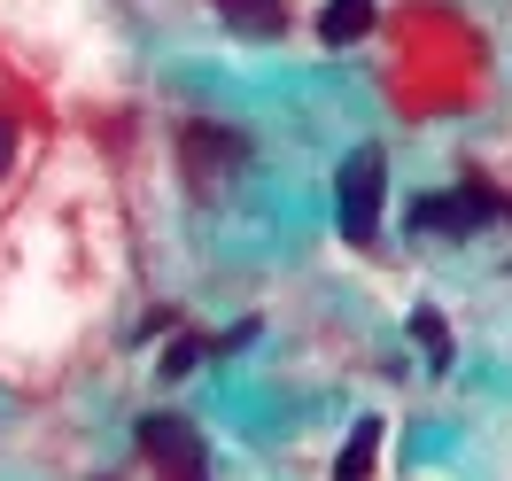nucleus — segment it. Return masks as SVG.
<instances>
[{
    "mask_svg": "<svg viewBox=\"0 0 512 481\" xmlns=\"http://www.w3.org/2000/svg\"><path fill=\"white\" fill-rule=\"evenodd\" d=\"M140 450L156 458L163 481H210V458H202L187 419H148V427H140Z\"/></svg>",
    "mask_w": 512,
    "mask_h": 481,
    "instance_id": "nucleus-1",
    "label": "nucleus"
},
{
    "mask_svg": "<svg viewBox=\"0 0 512 481\" xmlns=\"http://www.w3.org/2000/svg\"><path fill=\"white\" fill-rule=\"evenodd\" d=\"M373 225H381V156L365 148V156L342 163V233L373 241Z\"/></svg>",
    "mask_w": 512,
    "mask_h": 481,
    "instance_id": "nucleus-2",
    "label": "nucleus"
},
{
    "mask_svg": "<svg viewBox=\"0 0 512 481\" xmlns=\"http://www.w3.org/2000/svg\"><path fill=\"white\" fill-rule=\"evenodd\" d=\"M481 218H505V202H489L481 187H466V194H435V202H419L412 233H474Z\"/></svg>",
    "mask_w": 512,
    "mask_h": 481,
    "instance_id": "nucleus-3",
    "label": "nucleus"
},
{
    "mask_svg": "<svg viewBox=\"0 0 512 481\" xmlns=\"http://www.w3.org/2000/svg\"><path fill=\"white\" fill-rule=\"evenodd\" d=\"M233 163H241V140H233V132H218V125H187V171L202 179V187H210L218 171H233Z\"/></svg>",
    "mask_w": 512,
    "mask_h": 481,
    "instance_id": "nucleus-4",
    "label": "nucleus"
},
{
    "mask_svg": "<svg viewBox=\"0 0 512 481\" xmlns=\"http://www.w3.org/2000/svg\"><path fill=\"white\" fill-rule=\"evenodd\" d=\"M365 32H373V0H326L319 8V39L326 47H357Z\"/></svg>",
    "mask_w": 512,
    "mask_h": 481,
    "instance_id": "nucleus-5",
    "label": "nucleus"
},
{
    "mask_svg": "<svg viewBox=\"0 0 512 481\" xmlns=\"http://www.w3.org/2000/svg\"><path fill=\"white\" fill-rule=\"evenodd\" d=\"M218 16L233 24V32H249V39H280L288 32V8H280V0H218Z\"/></svg>",
    "mask_w": 512,
    "mask_h": 481,
    "instance_id": "nucleus-6",
    "label": "nucleus"
},
{
    "mask_svg": "<svg viewBox=\"0 0 512 481\" xmlns=\"http://www.w3.org/2000/svg\"><path fill=\"white\" fill-rule=\"evenodd\" d=\"M373 458H381V427L365 419V427L350 435V450L334 458V481H365V474H373Z\"/></svg>",
    "mask_w": 512,
    "mask_h": 481,
    "instance_id": "nucleus-7",
    "label": "nucleus"
},
{
    "mask_svg": "<svg viewBox=\"0 0 512 481\" xmlns=\"http://www.w3.org/2000/svg\"><path fill=\"white\" fill-rule=\"evenodd\" d=\"M412 334L427 342V350H435V365H450V334H443V319H435V311H419V319H412Z\"/></svg>",
    "mask_w": 512,
    "mask_h": 481,
    "instance_id": "nucleus-8",
    "label": "nucleus"
},
{
    "mask_svg": "<svg viewBox=\"0 0 512 481\" xmlns=\"http://www.w3.org/2000/svg\"><path fill=\"white\" fill-rule=\"evenodd\" d=\"M194 357H202V342H194V334H187V342H171V350H163V373H187Z\"/></svg>",
    "mask_w": 512,
    "mask_h": 481,
    "instance_id": "nucleus-9",
    "label": "nucleus"
},
{
    "mask_svg": "<svg viewBox=\"0 0 512 481\" xmlns=\"http://www.w3.org/2000/svg\"><path fill=\"white\" fill-rule=\"evenodd\" d=\"M8 163H16V125L0 117V171H8Z\"/></svg>",
    "mask_w": 512,
    "mask_h": 481,
    "instance_id": "nucleus-10",
    "label": "nucleus"
}]
</instances>
